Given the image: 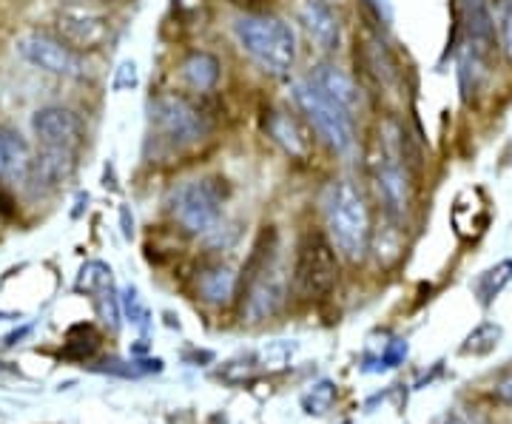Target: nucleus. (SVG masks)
<instances>
[{
	"mask_svg": "<svg viewBox=\"0 0 512 424\" xmlns=\"http://www.w3.org/2000/svg\"><path fill=\"white\" fill-rule=\"evenodd\" d=\"M322 211L333 248L348 262H359L370 245V208L362 191L350 180H333L325 188Z\"/></svg>",
	"mask_w": 512,
	"mask_h": 424,
	"instance_id": "obj_1",
	"label": "nucleus"
},
{
	"mask_svg": "<svg viewBox=\"0 0 512 424\" xmlns=\"http://www.w3.org/2000/svg\"><path fill=\"white\" fill-rule=\"evenodd\" d=\"M239 49L271 77H288L296 63V35L274 15H242L234 20Z\"/></svg>",
	"mask_w": 512,
	"mask_h": 424,
	"instance_id": "obj_2",
	"label": "nucleus"
},
{
	"mask_svg": "<svg viewBox=\"0 0 512 424\" xmlns=\"http://www.w3.org/2000/svg\"><path fill=\"white\" fill-rule=\"evenodd\" d=\"M293 103L302 111L305 123L316 131V137L336 154L348 157L356 148V129H353V114L345 111L328 94L319 92L311 80H302L293 86Z\"/></svg>",
	"mask_w": 512,
	"mask_h": 424,
	"instance_id": "obj_3",
	"label": "nucleus"
},
{
	"mask_svg": "<svg viewBox=\"0 0 512 424\" xmlns=\"http://www.w3.org/2000/svg\"><path fill=\"white\" fill-rule=\"evenodd\" d=\"M336 248L325 231L308 228L296 242V262H293V288L302 299H325L336 288L339 279V259Z\"/></svg>",
	"mask_w": 512,
	"mask_h": 424,
	"instance_id": "obj_4",
	"label": "nucleus"
},
{
	"mask_svg": "<svg viewBox=\"0 0 512 424\" xmlns=\"http://www.w3.org/2000/svg\"><path fill=\"white\" fill-rule=\"evenodd\" d=\"M225 180L222 177H202L177 185L168 197L171 217L180 222L194 237H205L220 228L222 203H225Z\"/></svg>",
	"mask_w": 512,
	"mask_h": 424,
	"instance_id": "obj_5",
	"label": "nucleus"
},
{
	"mask_svg": "<svg viewBox=\"0 0 512 424\" xmlns=\"http://www.w3.org/2000/svg\"><path fill=\"white\" fill-rule=\"evenodd\" d=\"M151 123L171 146H194L208 137L211 123L191 100L180 94H163L151 103Z\"/></svg>",
	"mask_w": 512,
	"mask_h": 424,
	"instance_id": "obj_6",
	"label": "nucleus"
},
{
	"mask_svg": "<svg viewBox=\"0 0 512 424\" xmlns=\"http://www.w3.org/2000/svg\"><path fill=\"white\" fill-rule=\"evenodd\" d=\"M15 52L20 60H26L29 66H35L40 72L57 74V77H72L80 80L86 77V63L77 49H72L66 40L43 32H26L15 40Z\"/></svg>",
	"mask_w": 512,
	"mask_h": 424,
	"instance_id": "obj_7",
	"label": "nucleus"
},
{
	"mask_svg": "<svg viewBox=\"0 0 512 424\" xmlns=\"http://www.w3.org/2000/svg\"><path fill=\"white\" fill-rule=\"evenodd\" d=\"M373 183L382 197L384 211L393 220H402L410 208V174H407V163L402 160V151L387 143L373 160Z\"/></svg>",
	"mask_w": 512,
	"mask_h": 424,
	"instance_id": "obj_8",
	"label": "nucleus"
},
{
	"mask_svg": "<svg viewBox=\"0 0 512 424\" xmlns=\"http://www.w3.org/2000/svg\"><path fill=\"white\" fill-rule=\"evenodd\" d=\"M32 131L43 146L77 148L86 140V126L80 114L66 106H43L32 114Z\"/></svg>",
	"mask_w": 512,
	"mask_h": 424,
	"instance_id": "obj_9",
	"label": "nucleus"
},
{
	"mask_svg": "<svg viewBox=\"0 0 512 424\" xmlns=\"http://www.w3.org/2000/svg\"><path fill=\"white\" fill-rule=\"evenodd\" d=\"M57 29H60V40H66L77 52H94L100 46H106L111 37L109 18L97 15L92 9H63L57 18Z\"/></svg>",
	"mask_w": 512,
	"mask_h": 424,
	"instance_id": "obj_10",
	"label": "nucleus"
},
{
	"mask_svg": "<svg viewBox=\"0 0 512 424\" xmlns=\"http://www.w3.org/2000/svg\"><path fill=\"white\" fill-rule=\"evenodd\" d=\"M74 168H77V160H74L72 148L43 146V151L32 160L26 183L35 191H55L57 185H63L72 177Z\"/></svg>",
	"mask_w": 512,
	"mask_h": 424,
	"instance_id": "obj_11",
	"label": "nucleus"
},
{
	"mask_svg": "<svg viewBox=\"0 0 512 424\" xmlns=\"http://www.w3.org/2000/svg\"><path fill=\"white\" fill-rule=\"evenodd\" d=\"M458 3H461V15H464V26H467L470 43H473V52L478 57L495 55L498 23H495L493 9H490V0H458Z\"/></svg>",
	"mask_w": 512,
	"mask_h": 424,
	"instance_id": "obj_12",
	"label": "nucleus"
},
{
	"mask_svg": "<svg viewBox=\"0 0 512 424\" xmlns=\"http://www.w3.org/2000/svg\"><path fill=\"white\" fill-rule=\"evenodd\" d=\"M308 80H311L319 92L328 94L330 100H336L350 114H356V111L362 109V89L356 86V80L345 69H339L333 63H322V66L313 69Z\"/></svg>",
	"mask_w": 512,
	"mask_h": 424,
	"instance_id": "obj_13",
	"label": "nucleus"
},
{
	"mask_svg": "<svg viewBox=\"0 0 512 424\" xmlns=\"http://www.w3.org/2000/svg\"><path fill=\"white\" fill-rule=\"evenodd\" d=\"M302 23L305 32L322 52H336L342 43V29H339V18L330 9L325 0H308L302 6Z\"/></svg>",
	"mask_w": 512,
	"mask_h": 424,
	"instance_id": "obj_14",
	"label": "nucleus"
},
{
	"mask_svg": "<svg viewBox=\"0 0 512 424\" xmlns=\"http://www.w3.org/2000/svg\"><path fill=\"white\" fill-rule=\"evenodd\" d=\"M268 131L291 157H296V160H308L311 157V131L302 126L299 117H293L288 111H274L271 123H268Z\"/></svg>",
	"mask_w": 512,
	"mask_h": 424,
	"instance_id": "obj_15",
	"label": "nucleus"
},
{
	"mask_svg": "<svg viewBox=\"0 0 512 424\" xmlns=\"http://www.w3.org/2000/svg\"><path fill=\"white\" fill-rule=\"evenodd\" d=\"M32 151L29 143L18 131L0 129V177L3 180H26L32 168Z\"/></svg>",
	"mask_w": 512,
	"mask_h": 424,
	"instance_id": "obj_16",
	"label": "nucleus"
},
{
	"mask_svg": "<svg viewBox=\"0 0 512 424\" xmlns=\"http://www.w3.org/2000/svg\"><path fill=\"white\" fill-rule=\"evenodd\" d=\"M185 83L197 92H211L220 80V60L211 52H191L183 60Z\"/></svg>",
	"mask_w": 512,
	"mask_h": 424,
	"instance_id": "obj_17",
	"label": "nucleus"
},
{
	"mask_svg": "<svg viewBox=\"0 0 512 424\" xmlns=\"http://www.w3.org/2000/svg\"><path fill=\"white\" fill-rule=\"evenodd\" d=\"M239 291V279L231 268H208L200 277V294L202 299L220 305V302H228L231 296Z\"/></svg>",
	"mask_w": 512,
	"mask_h": 424,
	"instance_id": "obj_18",
	"label": "nucleus"
},
{
	"mask_svg": "<svg viewBox=\"0 0 512 424\" xmlns=\"http://www.w3.org/2000/svg\"><path fill=\"white\" fill-rule=\"evenodd\" d=\"M510 282H512V259H504V262H498L495 268L484 271L476 282V296L481 299V305H490L495 296L501 294Z\"/></svg>",
	"mask_w": 512,
	"mask_h": 424,
	"instance_id": "obj_19",
	"label": "nucleus"
},
{
	"mask_svg": "<svg viewBox=\"0 0 512 424\" xmlns=\"http://www.w3.org/2000/svg\"><path fill=\"white\" fill-rule=\"evenodd\" d=\"M501 325H495V322H481L476 331L470 333L467 339H464V345H461V353H473V356H487V353H493L498 348V342H501Z\"/></svg>",
	"mask_w": 512,
	"mask_h": 424,
	"instance_id": "obj_20",
	"label": "nucleus"
},
{
	"mask_svg": "<svg viewBox=\"0 0 512 424\" xmlns=\"http://www.w3.org/2000/svg\"><path fill=\"white\" fill-rule=\"evenodd\" d=\"M336 402V385L333 382H319V385H313L308 390V396L302 399V405H305V413H311V416H322V413H328L330 407Z\"/></svg>",
	"mask_w": 512,
	"mask_h": 424,
	"instance_id": "obj_21",
	"label": "nucleus"
},
{
	"mask_svg": "<svg viewBox=\"0 0 512 424\" xmlns=\"http://www.w3.org/2000/svg\"><path fill=\"white\" fill-rule=\"evenodd\" d=\"M498 37L504 55L512 60V0H498Z\"/></svg>",
	"mask_w": 512,
	"mask_h": 424,
	"instance_id": "obj_22",
	"label": "nucleus"
},
{
	"mask_svg": "<svg viewBox=\"0 0 512 424\" xmlns=\"http://www.w3.org/2000/svg\"><path fill=\"white\" fill-rule=\"evenodd\" d=\"M126 311H128V316H131V322H134V325H146L148 311L143 308V302H140V296H137V291H134V288H128L126 291Z\"/></svg>",
	"mask_w": 512,
	"mask_h": 424,
	"instance_id": "obj_23",
	"label": "nucleus"
},
{
	"mask_svg": "<svg viewBox=\"0 0 512 424\" xmlns=\"http://www.w3.org/2000/svg\"><path fill=\"white\" fill-rule=\"evenodd\" d=\"M367 6L373 9V15H376V20H379L382 26H390V23H393V3H390V0H367Z\"/></svg>",
	"mask_w": 512,
	"mask_h": 424,
	"instance_id": "obj_24",
	"label": "nucleus"
},
{
	"mask_svg": "<svg viewBox=\"0 0 512 424\" xmlns=\"http://www.w3.org/2000/svg\"><path fill=\"white\" fill-rule=\"evenodd\" d=\"M404 356H407V342H402V339H396V345H393V351L387 353L382 359V365L376 370H387V368H396V362H402Z\"/></svg>",
	"mask_w": 512,
	"mask_h": 424,
	"instance_id": "obj_25",
	"label": "nucleus"
},
{
	"mask_svg": "<svg viewBox=\"0 0 512 424\" xmlns=\"http://www.w3.org/2000/svg\"><path fill=\"white\" fill-rule=\"evenodd\" d=\"M123 86H137V66L126 60L123 66H120V80H117V89H123Z\"/></svg>",
	"mask_w": 512,
	"mask_h": 424,
	"instance_id": "obj_26",
	"label": "nucleus"
},
{
	"mask_svg": "<svg viewBox=\"0 0 512 424\" xmlns=\"http://www.w3.org/2000/svg\"><path fill=\"white\" fill-rule=\"evenodd\" d=\"M495 393H498V399H504V402H510L512 405V376L501 379V382L495 385Z\"/></svg>",
	"mask_w": 512,
	"mask_h": 424,
	"instance_id": "obj_27",
	"label": "nucleus"
},
{
	"mask_svg": "<svg viewBox=\"0 0 512 424\" xmlns=\"http://www.w3.org/2000/svg\"><path fill=\"white\" fill-rule=\"evenodd\" d=\"M444 424H467L464 419H458V416H450V419H444Z\"/></svg>",
	"mask_w": 512,
	"mask_h": 424,
	"instance_id": "obj_28",
	"label": "nucleus"
},
{
	"mask_svg": "<svg viewBox=\"0 0 512 424\" xmlns=\"http://www.w3.org/2000/svg\"><path fill=\"white\" fill-rule=\"evenodd\" d=\"M72 3H74V0H72Z\"/></svg>",
	"mask_w": 512,
	"mask_h": 424,
	"instance_id": "obj_29",
	"label": "nucleus"
}]
</instances>
